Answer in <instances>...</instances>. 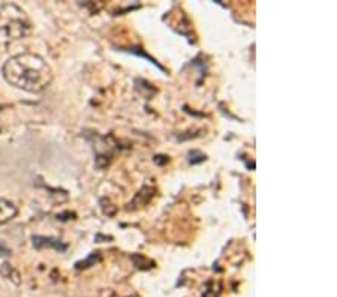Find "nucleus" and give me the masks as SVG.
<instances>
[{"label": "nucleus", "instance_id": "nucleus-3", "mask_svg": "<svg viewBox=\"0 0 337 297\" xmlns=\"http://www.w3.org/2000/svg\"><path fill=\"white\" fill-rule=\"evenodd\" d=\"M18 209L17 206L5 198H0V225L12 221L17 216Z\"/></svg>", "mask_w": 337, "mask_h": 297}, {"label": "nucleus", "instance_id": "nucleus-2", "mask_svg": "<svg viewBox=\"0 0 337 297\" xmlns=\"http://www.w3.org/2000/svg\"><path fill=\"white\" fill-rule=\"evenodd\" d=\"M30 30V21L17 5L6 3L0 6V35L6 39H20Z\"/></svg>", "mask_w": 337, "mask_h": 297}, {"label": "nucleus", "instance_id": "nucleus-1", "mask_svg": "<svg viewBox=\"0 0 337 297\" xmlns=\"http://www.w3.org/2000/svg\"><path fill=\"white\" fill-rule=\"evenodd\" d=\"M2 74L9 84L30 93L44 92L53 81L50 65L33 53H23L11 57L3 65Z\"/></svg>", "mask_w": 337, "mask_h": 297}, {"label": "nucleus", "instance_id": "nucleus-4", "mask_svg": "<svg viewBox=\"0 0 337 297\" xmlns=\"http://www.w3.org/2000/svg\"><path fill=\"white\" fill-rule=\"evenodd\" d=\"M32 240H33V246L38 248V249L45 248V246L54 248V249H57V251H60V252H63V251L68 249V245H63L60 240H55V239H51V237H39V236H36Z\"/></svg>", "mask_w": 337, "mask_h": 297}]
</instances>
